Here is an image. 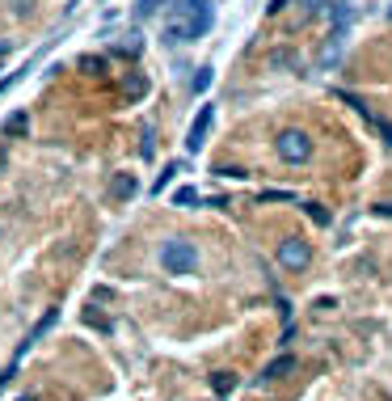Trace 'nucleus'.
I'll list each match as a JSON object with an SVG mask.
<instances>
[{"mask_svg":"<svg viewBox=\"0 0 392 401\" xmlns=\"http://www.w3.org/2000/svg\"><path fill=\"white\" fill-rule=\"evenodd\" d=\"M211 119H215V106H203V110H198V119H194V123H190V131H186V153H198V148L207 144Z\"/></svg>","mask_w":392,"mask_h":401,"instance_id":"obj_6","label":"nucleus"},{"mask_svg":"<svg viewBox=\"0 0 392 401\" xmlns=\"http://www.w3.org/2000/svg\"><path fill=\"white\" fill-rule=\"evenodd\" d=\"M262 203H291L287 190H262Z\"/></svg>","mask_w":392,"mask_h":401,"instance_id":"obj_17","label":"nucleus"},{"mask_svg":"<svg viewBox=\"0 0 392 401\" xmlns=\"http://www.w3.org/2000/svg\"><path fill=\"white\" fill-rule=\"evenodd\" d=\"M274 153H278V157H283L287 165H304V161L312 157V139H308L304 131H296V127H287L283 135H278V139H274Z\"/></svg>","mask_w":392,"mask_h":401,"instance_id":"obj_3","label":"nucleus"},{"mask_svg":"<svg viewBox=\"0 0 392 401\" xmlns=\"http://www.w3.org/2000/svg\"><path fill=\"white\" fill-rule=\"evenodd\" d=\"M30 131V114L26 110H13L9 119H5V127H0V135H5V139H17V135H26Z\"/></svg>","mask_w":392,"mask_h":401,"instance_id":"obj_8","label":"nucleus"},{"mask_svg":"<svg viewBox=\"0 0 392 401\" xmlns=\"http://www.w3.org/2000/svg\"><path fill=\"white\" fill-rule=\"evenodd\" d=\"M127 93H131V97H144V93H148V80H144V76H127Z\"/></svg>","mask_w":392,"mask_h":401,"instance_id":"obj_16","label":"nucleus"},{"mask_svg":"<svg viewBox=\"0 0 392 401\" xmlns=\"http://www.w3.org/2000/svg\"><path fill=\"white\" fill-rule=\"evenodd\" d=\"M278 262H283L287 271H304V266L312 262V249H308V241H304V237H287L283 245H278Z\"/></svg>","mask_w":392,"mask_h":401,"instance_id":"obj_4","label":"nucleus"},{"mask_svg":"<svg viewBox=\"0 0 392 401\" xmlns=\"http://www.w3.org/2000/svg\"><path fill=\"white\" fill-rule=\"evenodd\" d=\"M219 178H237V182H241V178H249V173L237 169V165H219Z\"/></svg>","mask_w":392,"mask_h":401,"instance_id":"obj_19","label":"nucleus"},{"mask_svg":"<svg viewBox=\"0 0 392 401\" xmlns=\"http://www.w3.org/2000/svg\"><path fill=\"white\" fill-rule=\"evenodd\" d=\"M135 190H139L135 173H114V182H110V198H135Z\"/></svg>","mask_w":392,"mask_h":401,"instance_id":"obj_7","label":"nucleus"},{"mask_svg":"<svg viewBox=\"0 0 392 401\" xmlns=\"http://www.w3.org/2000/svg\"><path fill=\"white\" fill-rule=\"evenodd\" d=\"M211 89V68H198V76L190 80V93H207Z\"/></svg>","mask_w":392,"mask_h":401,"instance_id":"obj_14","label":"nucleus"},{"mask_svg":"<svg viewBox=\"0 0 392 401\" xmlns=\"http://www.w3.org/2000/svg\"><path fill=\"white\" fill-rule=\"evenodd\" d=\"M55 321H60V309H46V313H42V321H38V325H34V330L26 334V342L34 346V342H38V338H42V334H46V330L55 325Z\"/></svg>","mask_w":392,"mask_h":401,"instance_id":"obj_10","label":"nucleus"},{"mask_svg":"<svg viewBox=\"0 0 392 401\" xmlns=\"http://www.w3.org/2000/svg\"><path fill=\"white\" fill-rule=\"evenodd\" d=\"M304 212H308V220H312V224H321V228L329 224V212H325L321 203H304Z\"/></svg>","mask_w":392,"mask_h":401,"instance_id":"obj_15","label":"nucleus"},{"mask_svg":"<svg viewBox=\"0 0 392 401\" xmlns=\"http://www.w3.org/2000/svg\"><path fill=\"white\" fill-rule=\"evenodd\" d=\"M9 9H13L17 17H30V13H34V0H9Z\"/></svg>","mask_w":392,"mask_h":401,"instance_id":"obj_18","label":"nucleus"},{"mask_svg":"<svg viewBox=\"0 0 392 401\" xmlns=\"http://www.w3.org/2000/svg\"><path fill=\"white\" fill-rule=\"evenodd\" d=\"M173 203H178V207H190V203H198V190H194V186H182V190L173 194Z\"/></svg>","mask_w":392,"mask_h":401,"instance_id":"obj_13","label":"nucleus"},{"mask_svg":"<svg viewBox=\"0 0 392 401\" xmlns=\"http://www.w3.org/2000/svg\"><path fill=\"white\" fill-rule=\"evenodd\" d=\"M291 368H296V359H291V355H278V359H270V364H266L262 380H278V376H287Z\"/></svg>","mask_w":392,"mask_h":401,"instance_id":"obj_9","label":"nucleus"},{"mask_svg":"<svg viewBox=\"0 0 392 401\" xmlns=\"http://www.w3.org/2000/svg\"><path fill=\"white\" fill-rule=\"evenodd\" d=\"M160 266H164V275H194L198 271V249L190 241L173 237V241L160 245Z\"/></svg>","mask_w":392,"mask_h":401,"instance_id":"obj_2","label":"nucleus"},{"mask_svg":"<svg viewBox=\"0 0 392 401\" xmlns=\"http://www.w3.org/2000/svg\"><path fill=\"white\" fill-rule=\"evenodd\" d=\"M5 384H9V380H5V376H0V389H5Z\"/></svg>","mask_w":392,"mask_h":401,"instance_id":"obj_23","label":"nucleus"},{"mask_svg":"<svg viewBox=\"0 0 392 401\" xmlns=\"http://www.w3.org/2000/svg\"><path fill=\"white\" fill-rule=\"evenodd\" d=\"M375 212H380V216H392V203H375Z\"/></svg>","mask_w":392,"mask_h":401,"instance_id":"obj_22","label":"nucleus"},{"mask_svg":"<svg viewBox=\"0 0 392 401\" xmlns=\"http://www.w3.org/2000/svg\"><path fill=\"white\" fill-rule=\"evenodd\" d=\"M26 72H30V68H22V72H9V76H5V80H0V93H5V89H13V85H17V80H22V76H26Z\"/></svg>","mask_w":392,"mask_h":401,"instance_id":"obj_20","label":"nucleus"},{"mask_svg":"<svg viewBox=\"0 0 392 401\" xmlns=\"http://www.w3.org/2000/svg\"><path fill=\"white\" fill-rule=\"evenodd\" d=\"M182 173V161H169V165H164V173L152 182V194H164V186H173V178Z\"/></svg>","mask_w":392,"mask_h":401,"instance_id":"obj_11","label":"nucleus"},{"mask_svg":"<svg viewBox=\"0 0 392 401\" xmlns=\"http://www.w3.org/2000/svg\"><path fill=\"white\" fill-rule=\"evenodd\" d=\"M388 17H392V5H388Z\"/></svg>","mask_w":392,"mask_h":401,"instance_id":"obj_24","label":"nucleus"},{"mask_svg":"<svg viewBox=\"0 0 392 401\" xmlns=\"http://www.w3.org/2000/svg\"><path fill=\"white\" fill-rule=\"evenodd\" d=\"M139 153L152 157V127H144V144H139Z\"/></svg>","mask_w":392,"mask_h":401,"instance_id":"obj_21","label":"nucleus"},{"mask_svg":"<svg viewBox=\"0 0 392 401\" xmlns=\"http://www.w3.org/2000/svg\"><path fill=\"white\" fill-rule=\"evenodd\" d=\"M211 384H215V393L223 397V393H232V389H237V376H232V372H215V380H211Z\"/></svg>","mask_w":392,"mask_h":401,"instance_id":"obj_12","label":"nucleus"},{"mask_svg":"<svg viewBox=\"0 0 392 401\" xmlns=\"http://www.w3.org/2000/svg\"><path fill=\"white\" fill-rule=\"evenodd\" d=\"M211 22H215L211 0H169V9H164V42L169 46L194 42L211 30Z\"/></svg>","mask_w":392,"mask_h":401,"instance_id":"obj_1","label":"nucleus"},{"mask_svg":"<svg viewBox=\"0 0 392 401\" xmlns=\"http://www.w3.org/2000/svg\"><path fill=\"white\" fill-rule=\"evenodd\" d=\"M338 97H342L346 106H355V110H359V114L367 119V127H371V131H375V135H380L384 144H392V123H388V119H380V114H375V110H371L367 102H359V97H355V93H346V89H342Z\"/></svg>","mask_w":392,"mask_h":401,"instance_id":"obj_5","label":"nucleus"}]
</instances>
